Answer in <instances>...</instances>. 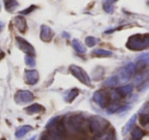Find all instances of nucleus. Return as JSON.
I'll list each match as a JSON object with an SVG mask.
<instances>
[{"mask_svg": "<svg viewBox=\"0 0 149 140\" xmlns=\"http://www.w3.org/2000/svg\"><path fill=\"white\" fill-rule=\"evenodd\" d=\"M93 54L96 56H111L112 52L104 49H95L93 51Z\"/></svg>", "mask_w": 149, "mask_h": 140, "instance_id": "b1692460", "label": "nucleus"}, {"mask_svg": "<svg viewBox=\"0 0 149 140\" xmlns=\"http://www.w3.org/2000/svg\"><path fill=\"white\" fill-rule=\"evenodd\" d=\"M41 40L44 42H49L52 39V30L48 26H41Z\"/></svg>", "mask_w": 149, "mask_h": 140, "instance_id": "9b49d317", "label": "nucleus"}, {"mask_svg": "<svg viewBox=\"0 0 149 140\" xmlns=\"http://www.w3.org/2000/svg\"><path fill=\"white\" fill-rule=\"evenodd\" d=\"M109 99H110L109 94H108V92L105 90H98V91H96L93 95V100L95 101L100 107H103V108L108 105Z\"/></svg>", "mask_w": 149, "mask_h": 140, "instance_id": "423d86ee", "label": "nucleus"}, {"mask_svg": "<svg viewBox=\"0 0 149 140\" xmlns=\"http://www.w3.org/2000/svg\"><path fill=\"white\" fill-rule=\"evenodd\" d=\"M30 140H36V136H33V137H32Z\"/></svg>", "mask_w": 149, "mask_h": 140, "instance_id": "f704fd0d", "label": "nucleus"}, {"mask_svg": "<svg viewBox=\"0 0 149 140\" xmlns=\"http://www.w3.org/2000/svg\"><path fill=\"white\" fill-rule=\"evenodd\" d=\"M25 81L29 85H35L39 81V73L36 70H28L25 73Z\"/></svg>", "mask_w": 149, "mask_h": 140, "instance_id": "9d476101", "label": "nucleus"}, {"mask_svg": "<svg viewBox=\"0 0 149 140\" xmlns=\"http://www.w3.org/2000/svg\"><path fill=\"white\" fill-rule=\"evenodd\" d=\"M68 126L77 132H84L86 129V121L82 116H74L68 120Z\"/></svg>", "mask_w": 149, "mask_h": 140, "instance_id": "39448f33", "label": "nucleus"}, {"mask_svg": "<svg viewBox=\"0 0 149 140\" xmlns=\"http://www.w3.org/2000/svg\"><path fill=\"white\" fill-rule=\"evenodd\" d=\"M103 8H104V10H105L106 13H111L112 11H113V6H112V5L110 4L109 2L104 3V4H103Z\"/></svg>", "mask_w": 149, "mask_h": 140, "instance_id": "bb28decb", "label": "nucleus"}, {"mask_svg": "<svg viewBox=\"0 0 149 140\" xmlns=\"http://www.w3.org/2000/svg\"><path fill=\"white\" fill-rule=\"evenodd\" d=\"M2 28H3V24L1 23V22H0V32L2 31Z\"/></svg>", "mask_w": 149, "mask_h": 140, "instance_id": "72a5a7b5", "label": "nucleus"}, {"mask_svg": "<svg viewBox=\"0 0 149 140\" xmlns=\"http://www.w3.org/2000/svg\"><path fill=\"white\" fill-rule=\"evenodd\" d=\"M144 136V132L138 127H135L134 129L132 130V140H141Z\"/></svg>", "mask_w": 149, "mask_h": 140, "instance_id": "a211bd4d", "label": "nucleus"}, {"mask_svg": "<svg viewBox=\"0 0 149 140\" xmlns=\"http://www.w3.org/2000/svg\"><path fill=\"white\" fill-rule=\"evenodd\" d=\"M132 91H133V85H131V84L126 85V86H123L118 89V92L120 93V96H125V95L130 94Z\"/></svg>", "mask_w": 149, "mask_h": 140, "instance_id": "aec40b11", "label": "nucleus"}, {"mask_svg": "<svg viewBox=\"0 0 149 140\" xmlns=\"http://www.w3.org/2000/svg\"><path fill=\"white\" fill-rule=\"evenodd\" d=\"M58 121H59V118H58V117L53 118V119H52V120H50V121L47 123V125H46V128H47V129H49L50 127H52V126H54V125H55V124L57 123Z\"/></svg>", "mask_w": 149, "mask_h": 140, "instance_id": "c85d7f7f", "label": "nucleus"}, {"mask_svg": "<svg viewBox=\"0 0 149 140\" xmlns=\"http://www.w3.org/2000/svg\"><path fill=\"white\" fill-rule=\"evenodd\" d=\"M126 46L131 50L139 51L148 48L149 46V35L148 34H136L129 38Z\"/></svg>", "mask_w": 149, "mask_h": 140, "instance_id": "f257e3e1", "label": "nucleus"}, {"mask_svg": "<svg viewBox=\"0 0 149 140\" xmlns=\"http://www.w3.org/2000/svg\"><path fill=\"white\" fill-rule=\"evenodd\" d=\"M72 47H74V49L76 50V51H77L78 53L84 54L86 52V47L84 46V44L82 43V42H80L78 39L72 40Z\"/></svg>", "mask_w": 149, "mask_h": 140, "instance_id": "2eb2a0df", "label": "nucleus"}, {"mask_svg": "<svg viewBox=\"0 0 149 140\" xmlns=\"http://www.w3.org/2000/svg\"><path fill=\"white\" fill-rule=\"evenodd\" d=\"M118 84H120V80H118V76L110 77V78H108L107 80L103 83V85L106 87H116V85H118Z\"/></svg>", "mask_w": 149, "mask_h": 140, "instance_id": "6ab92c4d", "label": "nucleus"}, {"mask_svg": "<svg viewBox=\"0 0 149 140\" xmlns=\"http://www.w3.org/2000/svg\"><path fill=\"white\" fill-rule=\"evenodd\" d=\"M13 22H15V27L19 30V32H22V33H25V32L27 31L28 26H27V23H26L25 18L21 17V15H17V17L15 18Z\"/></svg>", "mask_w": 149, "mask_h": 140, "instance_id": "f8f14e48", "label": "nucleus"}, {"mask_svg": "<svg viewBox=\"0 0 149 140\" xmlns=\"http://www.w3.org/2000/svg\"><path fill=\"white\" fill-rule=\"evenodd\" d=\"M48 130L49 132L42 137V140H64L65 129H64L63 125L59 123V121Z\"/></svg>", "mask_w": 149, "mask_h": 140, "instance_id": "f03ea898", "label": "nucleus"}, {"mask_svg": "<svg viewBox=\"0 0 149 140\" xmlns=\"http://www.w3.org/2000/svg\"><path fill=\"white\" fill-rule=\"evenodd\" d=\"M149 109H148V103H145L143 105V107L140 109V113L141 115H149Z\"/></svg>", "mask_w": 149, "mask_h": 140, "instance_id": "c756f323", "label": "nucleus"}, {"mask_svg": "<svg viewBox=\"0 0 149 140\" xmlns=\"http://www.w3.org/2000/svg\"><path fill=\"white\" fill-rule=\"evenodd\" d=\"M135 71V64H128L125 68H123L122 70H120V72L118 73V80H120V83L122 82H127V81H129L131 79V77H132L133 73H134Z\"/></svg>", "mask_w": 149, "mask_h": 140, "instance_id": "0eeeda50", "label": "nucleus"}, {"mask_svg": "<svg viewBox=\"0 0 149 140\" xmlns=\"http://www.w3.org/2000/svg\"><path fill=\"white\" fill-rule=\"evenodd\" d=\"M34 99V94L31 91L28 90H19L15 93V100L17 103H26L30 102Z\"/></svg>", "mask_w": 149, "mask_h": 140, "instance_id": "1a4fd4ad", "label": "nucleus"}, {"mask_svg": "<svg viewBox=\"0 0 149 140\" xmlns=\"http://www.w3.org/2000/svg\"><path fill=\"white\" fill-rule=\"evenodd\" d=\"M96 43H97V39L94 37H91V36H89V37H87L85 39V44L88 47H93V46L96 45Z\"/></svg>", "mask_w": 149, "mask_h": 140, "instance_id": "393cba45", "label": "nucleus"}, {"mask_svg": "<svg viewBox=\"0 0 149 140\" xmlns=\"http://www.w3.org/2000/svg\"><path fill=\"white\" fill-rule=\"evenodd\" d=\"M108 126H109L108 121H106V120L102 117H98V116L91 118L89 121L90 130H91L92 133L95 134V135H99V134L103 133L108 128Z\"/></svg>", "mask_w": 149, "mask_h": 140, "instance_id": "7ed1b4c3", "label": "nucleus"}, {"mask_svg": "<svg viewBox=\"0 0 149 140\" xmlns=\"http://www.w3.org/2000/svg\"><path fill=\"white\" fill-rule=\"evenodd\" d=\"M120 107V103L118 102V101H114V102H112L111 104L108 105L107 107V113H109V115H111V113H116L118 111V109Z\"/></svg>", "mask_w": 149, "mask_h": 140, "instance_id": "5701e85b", "label": "nucleus"}, {"mask_svg": "<svg viewBox=\"0 0 149 140\" xmlns=\"http://www.w3.org/2000/svg\"><path fill=\"white\" fill-rule=\"evenodd\" d=\"M70 72L72 73V76L76 77V78H77L81 83H83V84L88 85V86L91 84L90 77L88 76L87 73H86L82 68H80V66L72 64V66H70Z\"/></svg>", "mask_w": 149, "mask_h": 140, "instance_id": "20e7f679", "label": "nucleus"}, {"mask_svg": "<svg viewBox=\"0 0 149 140\" xmlns=\"http://www.w3.org/2000/svg\"><path fill=\"white\" fill-rule=\"evenodd\" d=\"M125 140H128V139H125Z\"/></svg>", "mask_w": 149, "mask_h": 140, "instance_id": "e433bc0d", "label": "nucleus"}, {"mask_svg": "<svg viewBox=\"0 0 149 140\" xmlns=\"http://www.w3.org/2000/svg\"><path fill=\"white\" fill-rule=\"evenodd\" d=\"M0 9H1V5H0Z\"/></svg>", "mask_w": 149, "mask_h": 140, "instance_id": "c9c22d12", "label": "nucleus"}, {"mask_svg": "<svg viewBox=\"0 0 149 140\" xmlns=\"http://www.w3.org/2000/svg\"><path fill=\"white\" fill-rule=\"evenodd\" d=\"M4 6L7 11L13 13L19 6V3H17V0H4Z\"/></svg>", "mask_w": 149, "mask_h": 140, "instance_id": "dca6fc26", "label": "nucleus"}, {"mask_svg": "<svg viewBox=\"0 0 149 140\" xmlns=\"http://www.w3.org/2000/svg\"><path fill=\"white\" fill-rule=\"evenodd\" d=\"M149 122V115H141V119H140V123L143 126H146Z\"/></svg>", "mask_w": 149, "mask_h": 140, "instance_id": "cd10ccee", "label": "nucleus"}, {"mask_svg": "<svg viewBox=\"0 0 149 140\" xmlns=\"http://www.w3.org/2000/svg\"><path fill=\"white\" fill-rule=\"evenodd\" d=\"M44 109L45 108L42 105H40L39 103H34V104L26 107L25 111L28 113H30V115H33V113H41V111H44Z\"/></svg>", "mask_w": 149, "mask_h": 140, "instance_id": "4468645a", "label": "nucleus"}, {"mask_svg": "<svg viewBox=\"0 0 149 140\" xmlns=\"http://www.w3.org/2000/svg\"><path fill=\"white\" fill-rule=\"evenodd\" d=\"M32 129H33V127L30 125L22 126V127H19V129L17 130V132H15V138H17V139H22V138L25 135H27V133H29Z\"/></svg>", "mask_w": 149, "mask_h": 140, "instance_id": "ddd939ff", "label": "nucleus"}, {"mask_svg": "<svg viewBox=\"0 0 149 140\" xmlns=\"http://www.w3.org/2000/svg\"><path fill=\"white\" fill-rule=\"evenodd\" d=\"M3 55H4V54H3V51L1 50V48H0V60L3 57Z\"/></svg>", "mask_w": 149, "mask_h": 140, "instance_id": "2f4dec72", "label": "nucleus"}, {"mask_svg": "<svg viewBox=\"0 0 149 140\" xmlns=\"http://www.w3.org/2000/svg\"><path fill=\"white\" fill-rule=\"evenodd\" d=\"M34 8H35V6H34V5H32V6L30 7L29 9H26V10H23V11H22V13H30L32 10H33Z\"/></svg>", "mask_w": 149, "mask_h": 140, "instance_id": "7c9ffc66", "label": "nucleus"}, {"mask_svg": "<svg viewBox=\"0 0 149 140\" xmlns=\"http://www.w3.org/2000/svg\"><path fill=\"white\" fill-rule=\"evenodd\" d=\"M96 140H114V134L112 131L110 132H106L104 134H99Z\"/></svg>", "mask_w": 149, "mask_h": 140, "instance_id": "4be33fe9", "label": "nucleus"}, {"mask_svg": "<svg viewBox=\"0 0 149 140\" xmlns=\"http://www.w3.org/2000/svg\"><path fill=\"white\" fill-rule=\"evenodd\" d=\"M17 46L19 48L22 50V51L25 52L27 55H31V56H34L35 55V49L34 47L29 43L28 41H26L24 38H21V37H17Z\"/></svg>", "mask_w": 149, "mask_h": 140, "instance_id": "6e6552de", "label": "nucleus"}, {"mask_svg": "<svg viewBox=\"0 0 149 140\" xmlns=\"http://www.w3.org/2000/svg\"><path fill=\"white\" fill-rule=\"evenodd\" d=\"M25 62H26V64L29 66H34L36 64L35 58H34V56H31V55H26Z\"/></svg>", "mask_w": 149, "mask_h": 140, "instance_id": "a878e982", "label": "nucleus"}, {"mask_svg": "<svg viewBox=\"0 0 149 140\" xmlns=\"http://www.w3.org/2000/svg\"><path fill=\"white\" fill-rule=\"evenodd\" d=\"M107 2H109V3H112V2H116V1H118V0H106Z\"/></svg>", "mask_w": 149, "mask_h": 140, "instance_id": "473e14b6", "label": "nucleus"}, {"mask_svg": "<svg viewBox=\"0 0 149 140\" xmlns=\"http://www.w3.org/2000/svg\"><path fill=\"white\" fill-rule=\"evenodd\" d=\"M136 120H137V115H134L130 120H129V122L125 125L124 129H123V134H124V135H126V134L132 129L133 126H134L135 123H136Z\"/></svg>", "mask_w": 149, "mask_h": 140, "instance_id": "f3484780", "label": "nucleus"}, {"mask_svg": "<svg viewBox=\"0 0 149 140\" xmlns=\"http://www.w3.org/2000/svg\"><path fill=\"white\" fill-rule=\"evenodd\" d=\"M78 94H79V91H78L77 89H72V90H70L65 95V101L72 102V101L78 96Z\"/></svg>", "mask_w": 149, "mask_h": 140, "instance_id": "412c9836", "label": "nucleus"}]
</instances>
